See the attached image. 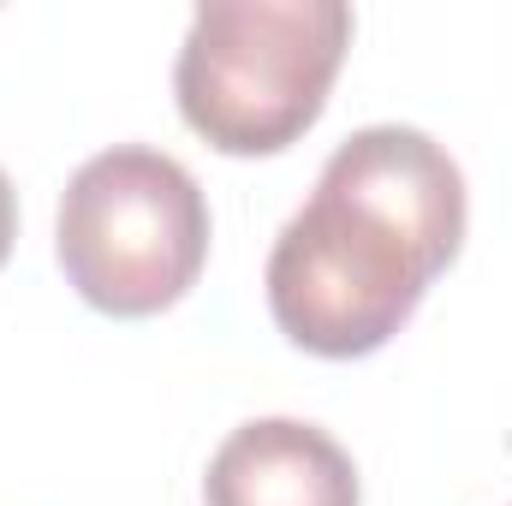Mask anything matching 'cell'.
I'll list each match as a JSON object with an SVG mask.
<instances>
[{
	"instance_id": "obj_1",
	"label": "cell",
	"mask_w": 512,
	"mask_h": 506,
	"mask_svg": "<svg viewBox=\"0 0 512 506\" xmlns=\"http://www.w3.org/2000/svg\"><path fill=\"white\" fill-rule=\"evenodd\" d=\"M465 245V173L417 126L352 131L280 227L262 286L274 328L310 358H370L411 322Z\"/></svg>"
},
{
	"instance_id": "obj_2",
	"label": "cell",
	"mask_w": 512,
	"mask_h": 506,
	"mask_svg": "<svg viewBox=\"0 0 512 506\" xmlns=\"http://www.w3.org/2000/svg\"><path fill=\"white\" fill-rule=\"evenodd\" d=\"M346 48L340 0H209L173 60L179 120L221 155H280L322 120Z\"/></svg>"
},
{
	"instance_id": "obj_3",
	"label": "cell",
	"mask_w": 512,
	"mask_h": 506,
	"mask_svg": "<svg viewBox=\"0 0 512 506\" xmlns=\"http://www.w3.org/2000/svg\"><path fill=\"white\" fill-rule=\"evenodd\" d=\"M54 256L90 310L120 322L161 316L209 262V197L167 149L114 143L66 179Z\"/></svg>"
},
{
	"instance_id": "obj_4",
	"label": "cell",
	"mask_w": 512,
	"mask_h": 506,
	"mask_svg": "<svg viewBox=\"0 0 512 506\" xmlns=\"http://www.w3.org/2000/svg\"><path fill=\"white\" fill-rule=\"evenodd\" d=\"M352 453L304 417H251L239 423L203 477V506H358Z\"/></svg>"
},
{
	"instance_id": "obj_5",
	"label": "cell",
	"mask_w": 512,
	"mask_h": 506,
	"mask_svg": "<svg viewBox=\"0 0 512 506\" xmlns=\"http://www.w3.org/2000/svg\"><path fill=\"white\" fill-rule=\"evenodd\" d=\"M12 245H18V191H12V179L0 167V268H6Z\"/></svg>"
}]
</instances>
